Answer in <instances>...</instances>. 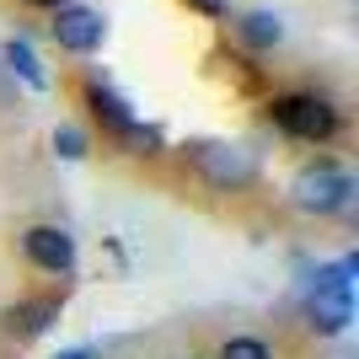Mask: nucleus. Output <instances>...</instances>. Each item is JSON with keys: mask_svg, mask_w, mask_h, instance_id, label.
Returning a JSON list of instances; mask_svg holds the SVG:
<instances>
[{"mask_svg": "<svg viewBox=\"0 0 359 359\" xmlns=\"http://www.w3.org/2000/svg\"><path fill=\"white\" fill-rule=\"evenodd\" d=\"M236 38L252 48V54H269V48L285 43V16H279V11H263V6H257V11H241L236 16Z\"/></svg>", "mask_w": 359, "mask_h": 359, "instance_id": "1a4fd4ad", "label": "nucleus"}, {"mask_svg": "<svg viewBox=\"0 0 359 359\" xmlns=\"http://www.w3.org/2000/svg\"><path fill=\"white\" fill-rule=\"evenodd\" d=\"M0 65L22 81V86H32V91H48V70H43V60L32 54V43L27 38H6L0 43Z\"/></svg>", "mask_w": 359, "mask_h": 359, "instance_id": "9d476101", "label": "nucleus"}, {"mask_svg": "<svg viewBox=\"0 0 359 359\" xmlns=\"http://www.w3.org/2000/svg\"><path fill=\"white\" fill-rule=\"evenodd\" d=\"M54 359H91V348H65V354H54Z\"/></svg>", "mask_w": 359, "mask_h": 359, "instance_id": "f3484780", "label": "nucleus"}, {"mask_svg": "<svg viewBox=\"0 0 359 359\" xmlns=\"http://www.w3.org/2000/svg\"><path fill=\"white\" fill-rule=\"evenodd\" d=\"M86 150H91L86 129H75V123H60V129H54V156H60V161H86Z\"/></svg>", "mask_w": 359, "mask_h": 359, "instance_id": "4468645a", "label": "nucleus"}, {"mask_svg": "<svg viewBox=\"0 0 359 359\" xmlns=\"http://www.w3.org/2000/svg\"><path fill=\"white\" fill-rule=\"evenodd\" d=\"M22 257H27L38 273L70 279L75 273V236L60 231V225H27V231H22Z\"/></svg>", "mask_w": 359, "mask_h": 359, "instance_id": "20e7f679", "label": "nucleus"}, {"mask_svg": "<svg viewBox=\"0 0 359 359\" xmlns=\"http://www.w3.org/2000/svg\"><path fill=\"white\" fill-rule=\"evenodd\" d=\"M269 123L290 140L327 145V140H338V129H344V113H338L327 97H316V91H279L269 102Z\"/></svg>", "mask_w": 359, "mask_h": 359, "instance_id": "7ed1b4c3", "label": "nucleus"}, {"mask_svg": "<svg viewBox=\"0 0 359 359\" xmlns=\"http://www.w3.org/2000/svg\"><path fill=\"white\" fill-rule=\"evenodd\" d=\"M348 322H354V300L348 295H311L306 300V327L316 338H338V332H348Z\"/></svg>", "mask_w": 359, "mask_h": 359, "instance_id": "6e6552de", "label": "nucleus"}, {"mask_svg": "<svg viewBox=\"0 0 359 359\" xmlns=\"http://www.w3.org/2000/svg\"><path fill=\"white\" fill-rule=\"evenodd\" d=\"M354 273H359V257L322 263V269L311 273V295H348V300H354Z\"/></svg>", "mask_w": 359, "mask_h": 359, "instance_id": "9b49d317", "label": "nucleus"}, {"mask_svg": "<svg viewBox=\"0 0 359 359\" xmlns=\"http://www.w3.org/2000/svg\"><path fill=\"white\" fill-rule=\"evenodd\" d=\"M188 166H194V177L215 194H247L257 182V161L247 145H231V140H188L182 145Z\"/></svg>", "mask_w": 359, "mask_h": 359, "instance_id": "f03ea898", "label": "nucleus"}, {"mask_svg": "<svg viewBox=\"0 0 359 359\" xmlns=\"http://www.w3.org/2000/svg\"><path fill=\"white\" fill-rule=\"evenodd\" d=\"M215 359H279V354H273V344L257 338V332H231V338H220Z\"/></svg>", "mask_w": 359, "mask_h": 359, "instance_id": "f8f14e48", "label": "nucleus"}, {"mask_svg": "<svg viewBox=\"0 0 359 359\" xmlns=\"http://www.w3.org/2000/svg\"><path fill=\"white\" fill-rule=\"evenodd\" d=\"M188 6L204 11V16H225V11H231V0H188Z\"/></svg>", "mask_w": 359, "mask_h": 359, "instance_id": "2eb2a0df", "label": "nucleus"}, {"mask_svg": "<svg viewBox=\"0 0 359 359\" xmlns=\"http://www.w3.org/2000/svg\"><path fill=\"white\" fill-rule=\"evenodd\" d=\"M354 194H359V182L354 172H344L338 161H306L290 177V204H295L300 215H316V220H332V215H348L354 210Z\"/></svg>", "mask_w": 359, "mask_h": 359, "instance_id": "f257e3e1", "label": "nucleus"}, {"mask_svg": "<svg viewBox=\"0 0 359 359\" xmlns=\"http://www.w3.org/2000/svg\"><path fill=\"white\" fill-rule=\"evenodd\" d=\"M161 359H198V354H161Z\"/></svg>", "mask_w": 359, "mask_h": 359, "instance_id": "a211bd4d", "label": "nucleus"}, {"mask_svg": "<svg viewBox=\"0 0 359 359\" xmlns=\"http://www.w3.org/2000/svg\"><path fill=\"white\" fill-rule=\"evenodd\" d=\"M22 6H32V11H60V6H70V0H22Z\"/></svg>", "mask_w": 359, "mask_h": 359, "instance_id": "dca6fc26", "label": "nucleus"}, {"mask_svg": "<svg viewBox=\"0 0 359 359\" xmlns=\"http://www.w3.org/2000/svg\"><path fill=\"white\" fill-rule=\"evenodd\" d=\"M118 145L129 150V156H156V150H161V129H156V123H129V129H123L118 135Z\"/></svg>", "mask_w": 359, "mask_h": 359, "instance_id": "ddd939ff", "label": "nucleus"}, {"mask_svg": "<svg viewBox=\"0 0 359 359\" xmlns=\"http://www.w3.org/2000/svg\"><path fill=\"white\" fill-rule=\"evenodd\" d=\"M81 102H86V113H91V123H102V135H113L118 140L129 123H135V107L123 102L118 91L107 86L102 75H86V86H81Z\"/></svg>", "mask_w": 359, "mask_h": 359, "instance_id": "0eeeda50", "label": "nucleus"}, {"mask_svg": "<svg viewBox=\"0 0 359 359\" xmlns=\"http://www.w3.org/2000/svg\"><path fill=\"white\" fill-rule=\"evenodd\" d=\"M48 32H54V43L65 48V54H97L107 38V22L102 11H91V6H60L54 11V22H48Z\"/></svg>", "mask_w": 359, "mask_h": 359, "instance_id": "39448f33", "label": "nucleus"}, {"mask_svg": "<svg viewBox=\"0 0 359 359\" xmlns=\"http://www.w3.org/2000/svg\"><path fill=\"white\" fill-rule=\"evenodd\" d=\"M54 322H60V300H54V295H22V300H11V306L0 311V332H6L11 344L43 338Z\"/></svg>", "mask_w": 359, "mask_h": 359, "instance_id": "423d86ee", "label": "nucleus"}]
</instances>
